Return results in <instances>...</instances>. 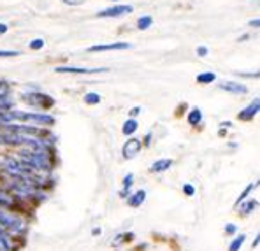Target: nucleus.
Here are the masks:
<instances>
[{
    "mask_svg": "<svg viewBox=\"0 0 260 251\" xmlns=\"http://www.w3.org/2000/svg\"><path fill=\"white\" fill-rule=\"evenodd\" d=\"M141 113V107H134V109H130V116H137V114Z\"/></svg>",
    "mask_w": 260,
    "mask_h": 251,
    "instance_id": "nucleus-29",
    "label": "nucleus"
},
{
    "mask_svg": "<svg viewBox=\"0 0 260 251\" xmlns=\"http://www.w3.org/2000/svg\"><path fill=\"white\" fill-rule=\"evenodd\" d=\"M26 100L30 102V104H36V105H41V107H51L53 104H55V100H53L49 95H43V93H32L28 95V98Z\"/></svg>",
    "mask_w": 260,
    "mask_h": 251,
    "instance_id": "nucleus-8",
    "label": "nucleus"
},
{
    "mask_svg": "<svg viewBox=\"0 0 260 251\" xmlns=\"http://www.w3.org/2000/svg\"><path fill=\"white\" fill-rule=\"evenodd\" d=\"M144 200H146V192L144 190H139V192H136L134 195L128 197V205L130 207H141V204H144Z\"/></svg>",
    "mask_w": 260,
    "mask_h": 251,
    "instance_id": "nucleus-11",
    "label": "nucleus"
},
{
    "mask_svg": "<svg viewBox=\"0 0 260 251\" xmlns=\"http://www.w3.org/2000/svg\"><path fill=\"white\" fill-rule=\"evenodd\" d=\"M28 46H30V49H34V51H37V49H43L44 48V39H34Z\"/></svg>",
    "mask_w": 260,
    "mask_h": 251,
    "instance_id": "nucleus-22",
    "label": "nucleus"
},
{
    "mask_svg": "<svg viewBox=\"0 0 260 251\" xmlns=\"http://www.w3.org/2000/svg\"><path fill=\"white\" fill-rule=\"evenodd\" d=\"M58 74H95V72H108V68H81V67H56Z\"/></svg>",
    "mask_w": 260,
    "mask_h": 251,
    "instance_id": "nucleus-6",
    "label": "nucleus"
},
{
    "mask_svg": "<svg viewBox=\"0 0 260 251\" xmlns=\"http://www.w3.org/2000/svg\"><path fill=\"white\" fill-rule=\"evenodd\" d=\"M257 205H258L257 200H248L246 204H243V207H241V212H243V214H250L253 209H257Z\"/></svg>",
    "mask_w": 260,
    "mask_h": 251,
    "instance_id": "nucleus-20",
    "label": "nucleus"
},
{
    "mask_svg": "<svg viewBox=\"0 0 260 251\" xmlns=\"http://www.w3.org/2000/svg\"><path fill=\"white\" fill-rule=\"evenodd\" d=\"M11 205H14V199L11 195H7V193L0 192V209H7L11 207Z\"/></svg>",
    "mask_w": 260,
    "mask_h": 251,
    "instance_id": "nucleus-17",
    "label": "nucleus"
},
{
    "mask_svg": "<svg viewBox=\"0 0 260 251\" xmlns=\"http://www.w3.org/2000/svg\"><path fill=\"white\" fill-rule=\"evenodd\" d=\"M0 239H4V241H7V242H11V239H9V235L6 234V228H4L2 225H0Z\"/></svg>",
    "mask_w": 260,
    "mask_h": 251,
    "instance_id": "nucleus-27",
    "label": "nucleus"
},
{
    "mask_svg": "<svg viewBox=\"0 0 260 251\" xmlns=\"http://www.w3.org/2000/svg\"><path fill=\"white\" fill-rule=\"evenodd\" d=\"M99 102H101V95H99V93H93V91H90V93L85 95V104L95 105V104H99Z\"/></svg>",
    "mask_w": 260,
    "mask_h": 251,
    "instance_id": "nucleus-19",
    "label": "nucleus"
},
{
    "mask_svg": "<svg viewBox=\"0 0 260 251\" xmlns=\"http://www.w3.org/2000/svg\"><path fill=\"white\" fill-rule=\"evenodd\" d=\"M132 185H134V174H127L123 177V192H121V195H128V190Z\"/></svg>",
    "mask_w": 260,
    "mask_h": 251,
    "instance_id": "nucleus-21",
    "label": "nucleus"
},
{
    "mask_svg": "<svg viewBox=\"0 0 260 251\" xmlns=\"http://www.w3.org/2000/svg\"><path fill=\"white\" fill-rule=\"evenodd\" d=\"M153 25V18L151 16H141L137 20V28L139 30H148Z\"/></svg>",
    "mask_w": 260,
    "mask_h": 251,
    "instance_id": "nucleus-18",
    "label": "nucleus"
},
{
    "mask_svg": "<svg viewBox=\"0 0 260 251\" xmlns=\"http://www.w3.org/2000/svg\"><path fill=\"white\" fill-rule=\"evenodd\" d=\"M183 192H185V193H186V195H188V197H192L193 193H195V188H193L192 185H185V186H183Z\"/></svg>",
    "mask_w": 260,
    "mask_h": 251,
    "instance_id": "nucleus-24",
    "label": "nucleus"
},
{
    "mask_svg": "<svg viewBox=\"0 0 260 251\" xmlns=\"http://www.w3.org/2000/svg\"><path fill=\"white\" fill-rule=\"evenodd\" d=\"M202 121V111L199 107H193L192 111L188 113V123L192 125V127H197V125H201Z\"/></svg>",
    "mask_w": 260,
    "mask_h": 251,
    "instance_id": "nucleus-12",
    "label": "nucleus"
},
{
    "mask_svg": "<svg viewBox=\"0 0 260 251\" xmlns=\"http://www.w3.org/2000/svg\"><path fill=\"white\" fill-rule=\"evenodd\" d=\"M132 44L130 43H109V44H97L90 46L88 51L90 53H101V51H123V49H130Z\"/></svg>",
    "mask_w": 260,
    "mask_h": 251,
    "instance_id": "nucleus-4",
    "label": "nucleus"
},
{
    "mask_svg": "<svg viewBox=\"0 0 260 251\" xmlns=\"http://www.w3.org/2000/svg\"><path fill=\"white\" fill-rule=\"evenodd\" d=\"M215 79H216L215 72H202V74L197 76V83H199V85H211Z\"/></svg>",
    "mask_w": 260,
    "mask_h": 251,
    "instance_id": "nucleus-13",
    "label": "nucleus"
},
{
    "mask_svg": "<svg viewBox=\"0 0 260 251\" xmlns=\"http://www.w3.org/2000/svg\"><path fill=\"white\" fill-rule=\"evenodd\" d=\"M220 90H225L229 93H234V95H244L248 93V88L241 83H234V81H227V83H221Z\"/></svg>",
    "mask_w": 260,
    "mask_h": 251,
    "instance_id": "nucleus-9",
    "label": "nucleus"
},
{
    "mask_svg": "<svg viewBox=\"0 0 260 251\" xmlns=\"http://www.w3.org/2000/svg\"><path fill=\"white\" fill-rule=\"evenodd\" d=\"M236 230H238V227H236V225H232V223H229V225L225 227V234H234Z\"/></svg>",
    "mask_w": 260,
    "mask_h": 251,
    "instance_id": "nucleus-28",
    "label": "nucleus"
},
{
    "mask_svg": "<svg viewBox=\"0 0 260 251\" xmlns=\"http://www.w3.org/2000/svg\"><path fill=\"white\" fill-rule=\"evenodd\" d=\"M62 2L67 4V6H83L85 0H62Z\"/></svg>",
    "mask_w": 260,
    "mask_h": 251,
    "instance_id": "nucleus-25",
    "label": "nucleus"
},
{
    "mask_svg": "<svg viewBox=\"0 0 260 251\" xmlns=\"http://www.w3.org/2000/svg\"><path fill=\"white\" fill-rule=\"evenodd\" d=\"M197 56H208V48H206V46H199Z\"/></svg>",
    "mask_w": 260,
    "mask_h": 251,
    "instance_id": "nucleus-26",
    "label": "nucleus"
},
{
    "mask_svg": "<svg viewBox=\"0 0 260 251\" xmlns=\"http://www.w3.org/2000/svg\"><path fill=\"white\" fill-rule=\"evenodd\" d=\"M258 109H260V100H258V98H255V100L251 102L248 107H244L243 111L238 114V118L241 121H250V120H253V118L257 116Z\"/></svg>",
    "mask_w": 260,
    "mask_h": 251,
    "instance_id": "nucleus-7",
    "label": "nucleus"
},
{
    "mask_svg": "<svg viewBox=\"0 0 260 251\" xmlns=\"http://www.w3.org/2000/svg\"><path fill=\"white\" fill-rule=\"evenodd\" d=\"M20 158L23 160L25 163H28L30 167H34L36 170H51L53 169V163L49 160V153H43V151H32V150H21L20 153Z\"/></svg>",
    "mask_w": 260,
    "mask_h": 251,
    "instance_id": "nucleus-1",
    "label": "nucleus"
},
{
    "mask_svg": "<svg viewBox=\"0 0 260 251\" xmlns=\"http://www.w3.org/2000/svg\"><path fill=\"white\" fill-rule=\"evenodd\" d=\"M134 11L132 6L128 4H120V6H111L108 9H102L97 13L99 18H120V16H125V14H130Z\"/></svg>",
    "mask_w": 260,
    "mask_h": 251,
    "instance_id": "nucleus-3",
    "label": "nucleus"
},
{
    "mask_svg": "<svg viewBox=\"0 0 260 251\" xmlns=\"http://www.w3.org/2000/svg\"><path fill=\"white\" fill-rule=\"evenodd\" d=\"M257 186H258V183H251V185H248L246 188H244V192L238 197V200H236V205H239L241 202H244V200L248 199V195H250V193L253 192V190L257 188Z\"/></svg>",
    "mask_w": 260,
    "mask_h": 251,
    "instance_id": "nucleus-15",
    "label": "nucleus"
},
{
    "mask_svg": "<svg viewBox=\"0 0 260 251\" xmlns=\"http://www.w3.org/2000/svg\"><path fill=\"white\" fill-rule=\"evenodd\" d=\"M171 165H173V160H171V158H162V160H156V162L150 167V170H151V172L160 174V172H166V170H169Z\"/></svg>",
    "mask_w": 260,
    "mask_h": 251,
    "instance_id": "nucleus-10",
    "label": "nucleus"
},
{
    "mask_svg": "<svg viewBox=\"0 0 260 251\" xmlns=\"http://www.w3.org/2000/svg\"><path fill=\"white\" fill-rule=\"evenodd\" d=\"M7 25H4V23H0V35H4V33H7Z\"/></svg>",
    "mask_w": 260,
    "mask_h": 251,
    "instance_id": "nucleus-30",
    "label": "nucleus"
},
{
    "mask_svg": "<svg viewBox=\"0 0 260 251\" xmlns=\"http://www.w3.org/2000/svg\"><path fill=\"white\" fill-rule=\"evenodd\" d=\"M244 239H246V235H244V234L238 235V237H236L234 241L231 242V246H229V251H239L241 248H243V244H244Z\"/></svg>",
    "mask_w": 260,
    "mask_h": 251,
    "instance_id": "nucleus-16",
    "label": "nucleus"
},
{
    "mask_svg": "<svg viewBox=\"0 0 260 251\" xmlns=\"http://www.w3.org/2000/svg\"><path fill=\"white\" fill-rule=\"evenodd\" d=\"M20 51H9V49H0V58H9V56H18Z\"/></svg>",
    "mask_w": 260,
    "mask_h": 251,
    "instance_id": "nucleus-23",
    "label": "nucleus"
},
{
    "mask_svg": "<svg viewBox=\"0 0 260 251\" xmlns=\"http://www.w3.org/2000/svg\"><path fill=\"white\" fill-rule=\"evenodd\" d=\"M137 127H139V125H137V121L134 120V118H130V120H127L123 123V128H121V132H123L125 135H132L134 132L137 130Z\"/></svg>",
    "mask_w": 260,
    "mask_h": 251,
    "instance_id": "nucleus-14",
    "label": "nucleus"
},
{
    "mask_svg": "<svg viewBox=\"0 0 260 251\" xmlns=\"http://www.w3.org/2000/svg\"><path fill=\"white\" fill-rule=\"evenodd\" d=\"M141 148H143V144H141V140L139 139H128L127 142L123 144V148H121V153H123V157L125 158H134L137 153L141 151Z\"/></svg>",
    "mask_w": 260,
    "mask_h": 251,
    "instance_id": "nucleus-5",
    "label": "nucleus"
},
{
    "mask_svg": "<svg viewBox=\"0 0 260 251\" xmlns=\"http://www.w3.org/2000/svg\"><path fill=\"white\" fill-rule=\"evenodd\" d=\"M250 25H251V26H255V28H258V26H260V21H258V20H251V21H250Z\"/></svg>",
    "mask_w": 260,
    "mask_h": 251,
    "instance_id": "nucleus-31",
    "label": "nucleus"
},
{
    "mask_svg": "<svg viewBox=\"0 0 260 251\" xmlns=\"http://www.w3.org/2000/svg\"><path fill=\"white\" fill-rule=\"evenodd\" d=\"M0 225L6 228V230L14 232V234H21L26 227L20 216H16L14 212L6 211V209H0Z\"/></svg>",
    "mask_w": 260,
    "mask_h": 251,
    "instance_id": "nucleus-2",
    "label": "nucleus"
}]
</instances>
